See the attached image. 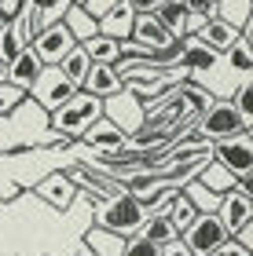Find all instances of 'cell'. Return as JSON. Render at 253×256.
Instances as JSON below:
<instances>
[{
  "mask_svg": "<svg viewBox=\"0 0 253 256\" xmlns=\"http://www.w3.org/2000/svg\"><path fill=\"white\" fill-rule=\"evenodd\" d=\"M198 40H202V44H209L216 55H224V52L238 40V30L231 26V22H224L220 15H213V18H205L202 26H198Z\"/></svg>",
  "mask_w": 253,
  "mask_h": 256,
  "instance_id": "5bb4252c",
  "label": "cell"
},
{
  "mask_svg": "<svg viewBox=\"0 0 253 256\" xmlns=\"http://www.w3.org/2000/svg\"><path fill=\"white\" fill-rule=\"evenodd\" d=\"M99 118H103V99L92 96V92H85V88H77L63 106L52 110V128H59V132H66V136H81L85 128L92 121H99Z\"/></svg>",
  "mask_w": 253,
  "mask_h": 256,
  "instance_id": "6da1fadb",
  "label": "cell"
},
{
  "mask_svg": "<svg viewBox=\"0 0 253 256\" xmlns=\"http://www.w3.org/2000/svg\"><path fill=\"white\" fill-rule=\"evenodd\" d=\"M59 70H63V74H66V77L74 80L77 88H81V84H85V77H88V70H92V59H88V52L81 48V44H74V48H70V52L63 55Z\"/></svg>",
  "mask_w": 253,
  "mask_h": 256,
  "instance_id": "44dd1931",
  "label": "cell"
},
{
  "mask_svg": "<svg viewBox=\"0 0 253 256\" xmlns=\"http://www.w3.org/2000/svg\"><path fill=\"white\" fill-rule=\"evenodd\" d=\"M253 121L242 118L235 106H231V99L227 102H209V106L202 110V118H198V132L202 139H209V143H216V139H227V136H235V132H242V128H249Z\"/></svg>",
  "mask_w": 253,
  "mask_h": 256,
  "instance_id": "5b68a950",
  "label": "cell"
},
{
  "mask_svg": "<svg viewBox=\"0 0 253 256\" xmlns=\"http://www.w3.org/2000/svg\"><path fill=\"white\" fill-rule=\"evenodd\" d=\"M224 55H227V66H231L235 74L249 77V70H253V52H249V22H246L242 30H238V40H235Z\"/></svg>",
  "mask_w": 253,
  "mask_h": 256,
  "instance_id": "ffe728a7",
  "label": "cell"
},
{
  "mask_svg": "<svg viewBox=\"0 0 253 256\" xmlns=\"http://www.w3.org/2000/svg\"><path fill=\"white\" fill-rule=\"evenodd\" d=\"M77 256H99V249H96V246H92V242H85V246H81V249H77Z\"/></svg>",
  "mask_w": 253,
  "mask_h": 256,
  "instance_id": "d6a6232c",
  "label": "cell"
},
{
  "mask_svg": "<svg viewBox=\"0 0 253 256\" xmlns=\"http://www.w3.org/2000/svg\"><path fill=\"white\" fill-rule=\"evenodd\" d=\"M74 92H77V84H74V80H70V77L63 74L59 66H44V70H41V77L33 80L30 96H33V99H37V102H41L44 110L52 114L55 106H63V102L70 99Z\"/></svg>",
  "mask_w": 253,
  "mask_h": 256,
  "instance_id": "ba28073f",
  "label": "cell"
},
{
  "mask_svg": "<svg viewBox=\"0 0 253 256\" xmlns=\"http://www.w3.org/2000/svg\"><path fill=\"white\" fill-rule=\"evenodd\" d=\"M216 220L224 224L227 238H235V230H242L253 220V198H249V180H235L227 194H220V205H216Z\"/></svg>",
  "mask_w": 253,
  "mask_h": 256,
  "instance_id": "277c9868",
  "label": "cell"
},
{
  "mask_svg": "<svg viewBox=\"0 0 253 256\" xmlns=\"http://www.w3.org/2000/svg\"><path fill=\"white\" fill-rule=\"evenodd\" d=\"M22 96H26L22 88H15L11 80H0V118H8V114L22 102Z\"/></svg>",
  "mask_w": 253,
  "mask_h": 256,
  "instance_id": "484cf974",
  "label": "cell"
},
{
  "mask_svg": "<svg viewBox=\"0 0 253 256\" xmlns=\"http://www.w3.org/2000/svg\"><path fill=\"white\" fill-rule=\"evenodd\" d=\"M209 158L220 168H227L235 180H249V172H253V139H249V128H242V132H235L227 139H216Z\"/></svg>",
  "mask_w": 253,
  "mask_h": 256,
  "instance_id": "3957f363",
  "label": "cell"
},
{
  "mask_svg": "<svg viewBox=\"0 0 253 256\" xmlns=\"http://www.w3.org/2000/svg\"><path fill=\"white\" fill-rule=\"evenodd\" d=\"M4 77H8V66H4V62H0V80H4Z\"/></svg>",
  "mask_w": 253,
  "mask_h": 256,
  "instance_id": "836d02e7",
  "label": "cell"
},
{
  "mask_svg": "<svg viewBox=\"0 0 253 256\" xmlns=\"http://www.w3.org/2000/svg\"><path fill=\"white\" fill-rule=\"evenodd\" d=\"M165 216L172 220V227H176V234H180V230L187 227V224H191L194 216H198V208L191 205V198H183V194H176V198H172V205L165 208Z\"/></svg>",
  "mask_w": 253,
  "mask_h": 256,
  "instance_id": "cb8c5ba5",
  "label": "cell"
},
{
  "mask_svg": "<svg viewBox=\"0 0 253 256\" xmlns=\"http://www.w3.org/2000/svg\"><path fill=\"white\" fill-rule=\"evenodd\" d=\"M81 48L88 52V59H92V62H103V66H118V62H121V40L103 37V33H96V37L81 40Z\"/></svg>",
  "mask_w": 253,
  "mask_h": 256,
  "instance_id": "ac0fdd59",
  "label": "cell"
},
{
  "mask_svg": "<svg viewBox=\"0 0 253 256\" xmlns=\"http://www.w3.org/2000/svg\"><path fill=\"white\" fill-rule=\"evenodd\" d=\"M158 4H162V0H129V8L136 11V15H151Z\"/></svg>",
  "mask_w": 253,
  "mask_h": 256,
  "instance_id": "1f68e13d",
  "label": "cell"
},
{
  "mask_svg": "<svg viewBox=\"0 0 253 256\" xmlns=\"http://www.w3.org/2000/svg\"><path fill=\"white\" fill-rule=\"evenodd\" d=\"M176 96H180L183 102H191V110H194V114H202V110L213 102V96H209L205 88H191V84H183V88L176 92Z\"/></svg>",
  "mask_w": 253,
  "mask_h": 256,
  "instance_id": "4316f807",
  "label": "cell"
},
{
  "mask_svg": "<svg viewBox=\"0 0 253 256\" xmlns=\"http://www.w3.org/2000/svg\"><path fill=\"white\" fill-rule=\"evenodd\" d=\"M41 70H44V66H41V59L33 55V48L26 44V48H22L15 59L8 62V77H4V80H11V84L22 88V92H30V88H33V80L41 77Z\"/></svg>",
  "mask_w": 253,
  "mask_h": 256,
  "instance_id": "4fadbf2b",
  "label": "cell"
},
{
  "mask_svg": "<svg viewBox=\"0 0 253 256\" xmlns=\"http://www.w3.org/2000/svg\"><path fill=\"white\" fill-rule=\"evenodd\" d=\"M249 96H253V84H249V77H242V84H238V92L231 96V106L242 114V118H249L253 121V102H249Z\"/></svg>",
  "mask_w": 253,
  "mask_h": 256,
  "instance_id": "83f0119b",
  "label": "cell"
},
{
  "mask_svg": "<svg viewBox=\"0 0 253 256\" xmlns=\"http://www.w3.org/2000/svg\"><path fill=\"white\" fill-rule=\"evenodd\" d=\"M74 37H70V30L63 26V22H48V26H41L37 33L30 37V48L33 55L41 59V66H59L63 62V55L74 48Z\"/></svg>",
  "mask_w": 253,
  "mask_h": 256,
  "instance_id": "52a82bcc",
  "label": "cell"
},
{
  "mask_svg": "<svg viewBox=\"0 0 253 256\" xmlns=\"http://www.w3.org/2000/svg\"><path fill=\"white\" fill-rule=\"evenodd\" d=\"M81 88L92 92V96H99V99H114V96H121V92H125V77L114 66L92 62V70H88V77H85Z\"/></svg>",
  "mask_w": 253,
  "mask_h": 256,
  "instance_id": "8fae6325",
  "label": "cell"
},
{
  "mask_svg": "<svg viewBox=\"0 0 253 256\" xmlns=\"http://www.w3.org/2000/svg\"><path fill=\"white\" fill-rule=\"evenodd\" d=\"M22 256H48V252H22Z\"/></svg>",
  "mask_w": 253,
  "mask_h": 256,
  "instance_id": "e575fe53",
  "label": "cell"
},
{
  "mask_svg": "<svg viewBox=\"0 0 253 256\" xmlns=\"http://www.w3.org/2000/svg\"><path fill=\"white\" fill-rule=\"evenodd\" d=\"M132 18H136V11L129 8V0H118V4H110L107 11H99V15H96V26H99L103 37L129 40L132 37Z\"/></svg>",
  "mask_w": 253,
  "mask_h": 256,
  "instance_id": "9c48e42d",
  "label": "cell"
},
{
  "mask_svg": "<svg viewBox=\"0 0 253 256\" xmlns=\"http://www.w3.org/2000/svg\"><path fill=\"white\" fill-rule=\"evenodd\" d=\"M59 22H63L66 30H70V37H74L77 44L99 33V26H96V15H92V11H88L85 4H70V8H66V15H63Z\"/></svg>",
  "mask_w": 253,
  "mask_h": 256,
  "instance_id": "9a60e30c",
  "label": "cell"
},
{
  "mask_svg": "<svg viewBox=\"0 0 253 256\" xmlns=\"http://www.w3.org/2000/svg\"><path fill=\"white\" fill-rule=\"evenodd\" d=\"M216 59H220V55H216L209 44H202L198 37L180 44V55H176V62H183V70H213Z\"/></svg>",
  "mask_w": 253,
  "mask_h": 256,
  "instance_id": "2e32d148",
  "label": "cell"
},
{
  "mask_svg": "<svg viewBox=\"0 0 253 256\" xmlns=\"http://www.w3.org/2000/svg\"><path fill=\"white\" fill-rule=\"evenodd\" d=\"M37 194H41L48 205L66 208V205L74 202V180H70V176H63V172H55V176H48V180H44L41 187H37Z\"/></svg>",
  "mask_w": 253,
  "mask_h": 256,
  "instance_id": "d6986e66",
  "label": "cell"
},
{
  "mask_svg": "<svg viewBox=\"0 0 253 256\" xmlns=\"http://www.w3.org/2000/svg\"><path fill=\"white\" fill-rule=\"evenodd\" d=\"M162 256H194L187 246H183V242H176V238H172L169 242V246H162Z\"/></svg>",
  "mask_w": 253,
  "mask_h": 256,
  "instance_id": "4dcf8cb0",
  "label": "cell"
},
{
  "mask_svg": "<svg viewBox=\"0 0 253 256\" xmlns=\"http://www.w3.org/2000/svg\"><path fill=\"white\" fill-rule=\"evenodd\" d=\"M143 220H147L143 205L136 202L132 194H121V198H114V202H103L99 216H96V227H99V230H107V234L132 238V234H140Z\"/></svg>",
  "mask_w": 253,
  "mask_h": 256,
  "instance_id": "7a4b0ae2",
  "label": "cell"
},
{
  "mask_svg": "<svg viewBox=\"0 0 253 256\" xmlns=\"http://www.w3.org/2000/svg\"><path fill=\"white\" fill-rule=\"evenodd\" d=\"M85 143H92V146H99V150H118V146H125V132L118 124H110V121H92L88 128H85Z\"/></svg>",
  "mask_w": 253,
  "mask_h": 256,
  "instance_id": "e0dca14e",
  "label": "cell"
},
{
  "mask_svg": "<svg viewBox=\"0 0 253 256\" xmlns=\"http://www.w3.org/2000/svg\"><path fill=\"white\" fill-rule=\"evenodd\" d=\"M140 234H143L147 242H154V246H169V242L176 238V227H172V220H169L165 212H154V216L143 220Z\"/></svg>",
  "mask_w": 253,
  "mask_h": 256,
  "instance_id": "603a6c76",
  "label": "cell"
},
{
  "mask_svg": "<svg viewBox=\"0 0 253 256\" xmlns=\"http://www.w3.org/2000/svg\"><path fill=\"white\" fill-rule=\"evenodd\" d=\"M30 37H33V33H30V26H26V18H22V15L8 18L4 26H0V62L8 66V62L30 44Z\"/></svg>",
  "mask_w": 253,
  "mask_h": 256,
  "instance_id": "7c38bea8",
  "label": "cell"
},
{
  "mask_svg": "<svg viewBox=\"0 0 253 256\" xmlns=\"http://www.w3.org/2000/svg\"><path fill=\"white\" fill-rule=\"evenodd\" d=\"M249 252H253V249H246V246H242V242H235V238H227V242H224V246H216V249H213L209 256H249Z\"/></svg>",
  "mask_w": 253,
  "mask_h": 256,
  "instance_id": "f546056e",
  "label": "cell"
},
{
  "mask_svg": "<svg viewBox=\"0 0 253 256\" xmlns=\"http://www.w3.org/2000/svg\"><path fill=\"white\" fill-rule=\"evenodd\" d=\"M121 256H162V246L147 242L143 234H132V238L121 246Z\"/></svg>",
  "mask_w": 253,
  "mask_h": 256,
  "instance_id": "d4e9b609",
  "label": "cell"
},
{
  "mask_svg": "<svg viewBox=\"0 0 253 256\" xmlns=\"http://www.w3.org/2000/svg\"><path fill=\"white\" fill-rule=\"evenodd\" d=\"M183 8H187V15L198 18V22H205V18L216 15V0H183Z\"/></svg>",
  "mask_w": 253,
  "mask_h": 256,
  "instance_id": "f1b7e54d",
  "label": "cell"
},
{
  "mask_svg": "<svg viewBox=\"0 0 253 256\" xmlns=\"http://www.w3.org/2000/svg\"><path fill=\"white\" fill-rule=\"evenodd\" d=\"M66 8H70V0H26V4L19 8V15L26 18L30 33H37L41 26H48V22H59L66 15Z\"/></svg>",
  "mask_w": 253,
  "mask_h": 256,
  "instance_id": "30bf717a",
  "label": "cell"
},
{
  "mask_svg": "<svg viewBox=\"0 0 253 256\" xmlns=\"http://www.w3.org/2000/svg\"><path fill=\"white\" fill-rule=\"evenodd\" d=\"M180 234H183V246H187L194 256H209L216 246L227 242V230H224L220 220H216V212H198Z\"/></svg>",
  "mask_w": 253,
  "mask_h": 256,
  "instance_id": "8992f818",
  "label": "cell"
},
{
  "mask_svg": "<svg viewBox=\"0 0 253 256\" xmlns=\"http://www.w3.org/2000/svg\"><path fill=\"white\" fill-rule=\"evenodd\" d=\"M70 4H88V0H70Z\"/></svg>",
  "mask_w": 253,
  "mask_h": 256,
  "instance_id": "d590c367",
  "label": "cell"
},
{
  "mask_svg": "<svg viewBox=\"0 0 253 256\" xmlns=\"http://www.w3.org/2000/svg\"><path fill=\"white\" fill-rule=\"evenodd\" d=\"M154 18L162 22L172 37H180V33H183V22H187V8H183V0H162V4L154 8Z\"/></svg>",
  "mask_w": 253,
  "mask_h": 256,
  "instance_id": "7402d4cb",
  "label": "cell"
}]
</instances>
